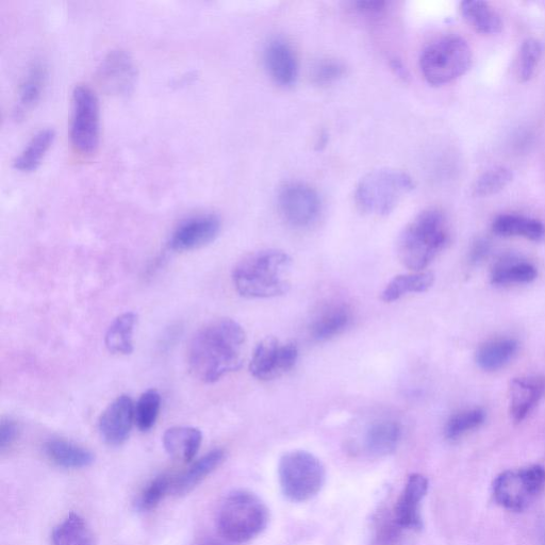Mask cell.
<instances>
[{"label": "cell", "instance_id": "obj_26", "mask_svg": "<svg viewBox=\"0 0 545 545\" xmlns=\"http://www.w3.org/2000/svg\"><path fill=\"white\" fill-rule=\"evenodd\" d=\"M518 352L513 339H495L487 342L476 354L477 365L485 371H498L508 365Z\"/></svg>", "mask_w": 545, "mask_h": 545}, {"label": "cell", "instance_id": "obj_19", "mask_svg": "<svg viewBox=\"0 0 545 545\" xmlns=\"http://www.w3.org/2000/svg\"><path fill=\"white\" fill-rule=\"evenodd\" d=\"M44 453L55 465L64 469H84L92 466L95 455L85 447L64 439H52L44 444Z\"/></svg>", "mask_w": 545, "mask_h": 545}, {"label": "cell", "instance_id": "obj_10", "mask_svg": "<svg viewBox=\"0 0 545 545\" xmlns=\"http://www.w3.org/2000/svg\"><path fill=\"white\" fill-rule=\"evenodd\" d=\"M278 208L284 220L295 228H308L315 224L322 211L318 192L307 184H286L278 193Z\"/></svg>", "mask_w": 545, "mask_h": 545}, {"label": "cell", "instance_id": "obj_37", "mask_svg": "<svg viewBox=\"0 0 545 545\" xmlns=\"http://www.w3.org/2000/svg\"><path fill=\"white\" fill-rule=\"evenodd\" d=\"M345 74V65L336 59H323L313 68L312 77L318 85H330Z\"/></svg>", "mask_w": 545, "mask_h": 545}, {"label": "cell", "instance_id": "obj_21", "mask_svg": "<svg viewBox=\"0 0 545 545\" xmlns=\"http://www.w3.org/2000/svg\"><path fill=\"white\" fill-rule=\"evenodd\" d=\"M225 456L223 450H213L196 460L185 473L174 480L173 493L185 495L193 491L223 464Z\"/></svg>", "mask_w": 545, "mask_h": 545}, {"label": "cell", "instance_id": "obj_1", "mask_svg": "<svg viewBox=\"0 0 545 545\" xmlns=\"http://www.w3.org/2000/svg\"><path fill=\"white\" fill-rule=\"evenodd\" d=\"M246 335L234 320L220 319L205 325L192 338L188 363L193 375L204 383H216L238 371L244 361Z\"/></svg>", "mask_w": 545, "mask_h": 545}, {"label": "cell", "instance_id": "obj_34", "mask_svg": "<svg viewBox=\"0 0 545 545\" xmlns=\"http://www.w3.org/2000/svg\"><path fill=\"white\" fill-rule=\"evenodd\" d=\"M484 421L485 412L481 409L459 412L445 426V436L450 440H457L480 427Z\"/></svg>", "mask_w": 545, "mask_h": 545}, {"label": "cell", "instance_id": "obj_39", "mask_svg": "<svg viewBox=\"0 0 545 545\" xmlns=\"http://www.w3.org/2000/svg\"><path fill=\"white\" fill-rule=\"evenodd\" d=\"M357 10L367 14H375L385 10L384 2H358L355 4Z\"/></svg>", "mask_w": 545, "mask_h": 545}, {"label": "cell", "instance_id": "obj_22", "mask_svg": "<svg viewBox=\"0 0 545 545\" xmlns=\"http://www.w3.org/2000/svg\"><path fill=\"white\" fill-rule=\"evenodd\" d=\"M460 12L467 24L483 35H497L503 29L501 15L481 0H467L461 4Z\"/></svg>", "mask_w": 545, "mask_h": 545}, {"label": "cell", "instance_id": "obj_23", "mask_svg": "<svg viewBox=\"0 0 545 545\" xmlns=\"http://www.w3.org/2000/svg\"><path fill=\"white\" fill-rule=\"evenodd\" d=\"M401 438L402 427L398 422L392 420L378 421L368 429L366 447L374 455H388L398 448Z\"/></svg>", "mask_w": 545, "mask_h": 545}, {"label": "cell", "instance_id": "obj_9", "mask_svg": "<svg viewBox=\"0 0 545 545\" xmlns=\"http://www.w3.org/2000/svg\"><path fill=\"white\" fill-rule=\"evenodd\" d=\"M545 487V470L531 466L506 471L493 483V495L502 507L521 511L530 506Z\"/></svg>", "mask_w": 545, "mask_h": 545}, {"label": "cell", "instance_id": "obj_35", "mask_svg": "<svg viewBox=\"0 0 545 545\" xmlns=\"http://www.w3.org/2000/svg\"><path fill=\"white\" fill-rule=\"evenodd\" d=\"M173 485L174 480L171 476H157L140 494L137 502L138 509L141 511L155 509L170 492H173Z\"/></svg>", "mask_w": 545, "mask_h": 545}, {"label": "cell", "instance_id": "obj_28", "mask_svg": "<svg viewBox=\"0 0 545 545\" xmlns=\"http://www.w3.org/2000/svg\"><path fill=\"white\" fill-rule=\"evenodd\" d=\"M137 316L134 312L123 313L110 325L106 334L107 349L113 354L129 355L134 352V330Z\"/></svg>", "mask_w": 545, "mask_h": 545}, {"label": "cell", "instance_id": "obj_6", "mask_svg": "<svg viewBox=\"0 0 545 545\" xmlns=\"http://www.w3.org/2000/svg\"><path fill=\"white\" fill-rule=\"evenodd\" d=\"M472 60V49L464 38L444 36L425 47L420 68L429 85L443 86L465 75Z\"/></svg>", "mask_w": 545, "mask_h": 545}, {"label": "cell", "instance_id": "obj_32", "mask_svg": "<svg viewBox=\"0 0 545 545\" xmlns=\"http://www.w3.org/2000/svg\"><path fill=\"white\" fill-rule=\"evenodd\" d=\"M161 396L157 390H147L135 406V423L142 432L150 431L157 422Z\"/></svg>", "mask_w": 545, "mask_h": 545}, {"label": "cell", "instance_id": "obj_38", "mask_svg": "<svg viewBox=\"0 0 545 545\" xmlns=\"http://www.w3.org/2000/svg\"><path fill=\"white\" fill-rule=\"evenodd\" d=\"M19 425L11 419H5L0 425V450L3 452L18 439Z\"/></svg>", "mask_w": 545, "mask_h": 545}, {"label": "cell", "instance_id": "obj_11", "mask_svg": "<svg viewBox=\"0 0 545 545\" xmlns=\"http://www.w3.org/2000/svg\"><path fill=\"white\" fill-rule=\"evenodd\" d=\"M297 359L299 350L294 343H283L274 337H268L256 346L250 371L258 381H273L291 371Z\"/></svg>", "mask_w": 545, "mask_h": 545}, {"label": "cell", "instance_id": "obj_16", "mask_svg": "<svg viewBox=\"0 0 545 545\" xmlns=\"http://www.w3.org/2000/svg\"><path fill=\"white\" fill-rule=\"evenodd\" d=\"M264 64L277 85L291 87L295 84L299 65L291 45L283 39L272 40L264 49Z\"/></svg>", "mask_w": 545, "mask_h": 545}, {"label": "cell", "instance_id": "obj_3", "mask_svg": "<svg viewBox=\"0 0 545 545\" xmlns=\"http://www.w3.org/2000/svg\"><path fill=\"white\" fill-rule=\"evenodd\" d=\"M449 242V228L444 214L427 209L408 223L398 240V256L406 268L424 271Z\"/></svg>", "mask_w": 545, "mask_h": 545}, {"label": "cell", "instance_id": "obj_27", "mask_svg": "<svg viewBox=\"0 0 545 545\" xmlns=\"http://www.w3.org/2000/svg\"><path fill=\"white\" fill-rule=\"evenodd\" d=\"M494 234L502 237H522L532 241H539L544 235V226L535 219L515 214H505L492 224Z\"/></svg>", "mask_w": 545, "mask_h": 545}, {"label": "cell", "instance_id": "obj_5", "mask_svg": "<svg viewBox=\"0 0 545 545\" xmlns=\"http://www.w3.org/2000/svg\"><path fill=\"white\" fill-rule=\"evenodd\" d=\"M415 189L414 179L395 169H379L361 178L355 191L358 208L370 216H388Z\"/></svg>", "mask_w": 545, "mask_h": 545}, {"label": "cell", "instance_id": "obj_13", "mask_svg": "<svg viewBox=\"0 0 545 545\" xmlns=\"http://www.w3.org/2000/svg\"><path fill=\"white\" fill-rule=\"evenodd\" d=\"M137 68L128 53L117 49L110 52L99 66L98 77L104 89L115 95H126L134 89Z\"/></svg>", "mask_w": 545, "mask_h": 545}, {"label": "cell", "instance_id": "obj_15", "mask_svg": "<svg viewBox=\"0 0 545 545\" xmlns=\"http://www.w3.org/2000/svg\"><path fill=\"white\" fill-rule=\"evenodd\" d=\"M428 491V480L422 474H412L395 505L394 519L400 527L421 530L423 526L420 505Z\"/></svg>", "mask_w": 545, "mask_h": 545}, {"label": "cell", "instance_id": "obj_2", "mask_svg": "<svg viewBox=\"0 0 545 545\" xmlns=\"http://www.w3.org/2000/svg\"><path fill=\"white\" fill-rule=\"evenodd\" d=\"M292 259L278 250H264L241 260L233 273L237 292L247 299H272L291 288Z\"/></svg>", "mask_w": 545, "mask_h": 545}, {"label": "cell", "instance_id": "obj_33", "mask_svg": "<svg viewBox=\"0 0 545 545\" xmlns=\"http://www.w3.org/2000/svg\"><path fill=\"white\" fill-rule=\"evenodd\" d=\"M514 179V173L505 167L488 170L477 178L473 186V194L487 197L503 191Z\"/></svg>", "mask_w": 545, "mask_h": 545}, {"label": "cell", "instance_id": "obj_17", "mask_svg": "<svg viewBox=\"0 0 545 545\" xmlns=\"http://www.w3.org/2000/svg\"><path fill=\"white\" fill-rule=\"evenodd\" d=\"M545 379L517 378L510 386V412L516 422H522L542 399Z\"/></svg>", "mask_w": 545, "mask_h": 545}, {"label": "cell", "instance_id": "obj_7", "mask_svg": "<svg viewBox=\"0 0 545 545\" xmlns=\"http://www.w3.org/2000/svg\"><path fill=\"white\" fill-rule=\"evenodd\" d=\"M279 483L292 502H306L322 490L326 471L322 461L306 451H292L279 462Z\"/></svg>", "mask_w": 545, "mask_h": 545}, {"label": "cell", "instance_id": "obj_4", "mask_svg": "<svg viewBox=\"0 0 545 545\" xmlns=\"http://www.w3.org/2000/svg\"><path fill=\"white\" fill-rule=\"evenodd\" d=\"M269 509L256 494L238 490L223 502L218 516L220 535L231 543H246L266 530Z\"/></svg>", "mask_w": 545, "mask_h": 545}, {"label": "cell", "instance_id": "obj_12", "mask_svg": "<svg viewBox=\"0 0 545 545\" xmlns=\"http://www.w3.org/2000/svg\"><path fill=\"white\" fill-rule=\"evenodd\" d=\"M221 231V220L216 214H201L181 223L174 231L170 245L174 251L201 249L216 240Z\"/></svg>", "mask_w": 545, "mask_h": 545}, {"label": "cell", "instance_id": "obj_24", "mask_svg": "<svg viewBox=\"0 0 545 545\" xmlns=\"http://www.w3.org/2000/svg\"><path fill=\"white\" fill-rule=\"evenodd\" d=\"M56 138L52 128L41 129L31 138L21 154L15 158L13 167L20 172L36 171Z\"/></svg>", "mask_w": 545, "mask_h": 545}, {"label": "cell", "instance_id": "obj_14", "mask_svg": "<svg viewBox=\"0 0 545 545\" xmlns=\"http://www.w3.org/2000/svg\"><path fill=\"white\" fill-rule=\"evenodd\" d=\"M135 423V405L127 395H121L103 412L99 432L110 445H121L129 437Z\"/></svg>", "mask_w": 545, "mask_h": 545}, {"label": "cell", "instance_id": "obj_20", "mask_svg": "<svg viewBox=\"0 0 545 545\" xmlns=\"http://www.w3.org/2000/svg\"><path fill=\"white\" fill-rule=\"evenodd\" d=\"M203 434L200 429L188 426H176L163 435L165 451L174 459L190 462L200 451Z\"/></svg>", "mask_w": 545, "mask_h": 545}, {"label": "cell", "instance_id": "obj_18", "mask_svg": "<svg viewBox=\"0 0 545 545\" xmlns=\"http://www.w3.org/2000/svg\"><path fill=\"white\" fill-rule=\"evenodd\" d=\"M351 309L343 304H334L324 308L310 325L313 340L325 342L341 335L351 325Z\"/></svg>", "mask_w": 545, "mask_h": 545}, {"label": "cell", "instance_id": "obj_36", "mask_svg": "<svg viewBox=\"0 0 545 545\" xmlns=\"http://www.w3.org/2000/svg\"><path fill=\"white\" fill-rule=\"evenodd\" d=\"M542 56V44L536 39H527L520 49L518 74L521 81L530 80Z\"/></svg>", "mask_w": 545, "mask_h": 545}, {"label": "cell", "instance_id": "obj_29", "mask_svg": "<svg viewBox=\"0 0 545 545\" xmlns=\"http://www.w3.org/2000/svg\"><path fill=\"white\" fill-rule=\"evenodd\" d=\"M46 79L45 65L40 61L33 63L21 84L16 114H24L39 103L46 85Z\"/></svg>", "mask_w": 545, "mask_h": 545}, {"label": "cell", "instance_id": "obj_25", "mask_svg": "<svg viewBox=\"0 0 545 545\" xmlns=\"http://www.w3.org/2000/svg\"><path fill=\"white\" fill-rule=\"evenodd\" d=\"M435 275L432 272H414L395 276L382 293L386 303L398 301L408 293H423L433 287Z\"/></svg>", "mask_w": 545, "mask_h": 545}, {"label": "cell", "instance_id": "obj_31", "mask_svg": "<svg viewBox=\"0 0 545 545\" xmlns=\"http://www.w3.org/2000/svg\"><path fill=\"white\" fill-rule=\"evenodd\" d=\"M537 277V270L531 263L516 260L501 262L491 275L494 285L506 286L532 283Z\"/></svg>", "mask_w": 545, "mask_h": 545}, {"label": "cell", "instance_id": "obj_30", "mask_svg": "<svg viewBox=\"0 0 545 545\" xmlns=\"http://www.w3.org/2000/svg\"><path fill=\"white\" fill-rule=\"evenodd\" d=\"M52 539L53 545H95L88 523L75 513L55 527Z\"/></svg>", "mask_w": 545, "mask_h": 545}, {"label": "cell", "instance_id": "obj_8", "mask_svg": "<svg viewBox=\"0 0 545 545\" xmlns=\"http://www.w3.org/2000/svg\"><path fill=\"white\" fill-rule=\"evenodd\" d=\"M70 137L82 155L96 152L101 139V112L96 94L87 86H77L72 95Z\"/></svg>", "mask_w": 545, "mask_h": 545}]
</instances>
